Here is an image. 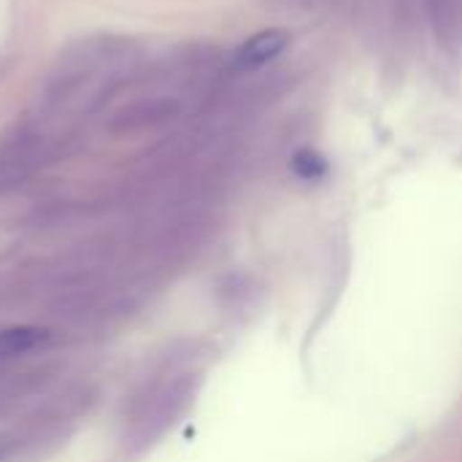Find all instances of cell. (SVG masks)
Here are the masks:
<instances>
[{"label": "cell", "mask_w": 462, "mask_h": 462, "mask_svg": "<svg viewBox=\"0 0 462 462\" xmlns=\"http://www.w3.org/2000/svg\"><path fill=\"white\" fill-rule=\"evenodd\" d=\"M287 46H290V32L282 27H271V30H263V32H254L252 38H246L241 43V49L236 51L233 62L238 70H254V68L276 60Z\"/></svg>", "instance_id": "cell-1"}, {"label": "cell", "mask_w": 462, "mask_h": 462, "mask_svg": "<svg viewBox=\"0 0 462 462\" xmlns=\"http://www.w3.org/2000/svg\"><path fill=\"white\" fill-rule=\"evenodd\" d=\"M428 22L447 49L462 46V0H425Z\"/></svg>", "instance_id": "cell-2"}, {"label": "cell", "mask_w": 462, "mask_h": 462, "mask_svg": "<svg viewBox=\"0 0 462 462\" xmlns=\"http://www.w3.org/2000/svg\"><path fill=\"white\" fill-rule=\"evenodd\" d=\"M43 341V330L38 328H8L0 333V355H24Z\"/></svg>", "instance_id": "cell-3"}, {"label": "cell", "mask_w": 462, "mask_h": 462, "mask_svg": "<svg viewBox=\"0 0 462 462\" xmlns=\"http://www.w3.org/2000/svg\"><path fill=\"white\" fill-rule=\"evenodd\" d=\"M292 171L300 176V179H319L328 173V162L319 152L314 149H300L295 157H292Z\"/></svg>", "instance_id": "cell-4"}, {"label": "cell", "mask_w": 462, "mask_h": 462, "mask_svg": "<svg viewBox=\"0 0 462 462\" xmlns=\"http://www.w3.org/2000/svg\"><path fill=\"white\" fill-rule=\"evenodd\" d=\"M8 452H11V439L0 433V462L8 457Z\"/></svg>", "instance_id": "cell-5"}]
</instances>
